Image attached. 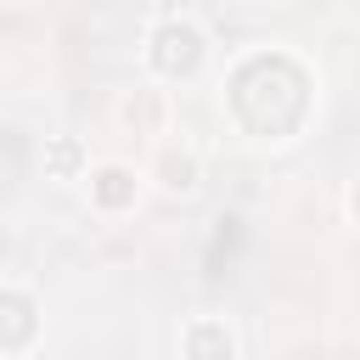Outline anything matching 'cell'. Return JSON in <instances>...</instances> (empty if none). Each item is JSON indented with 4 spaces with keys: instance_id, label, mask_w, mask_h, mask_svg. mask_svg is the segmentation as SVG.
<instances>
[{
    "instance_id": "1",
    "label": "cell",
    "mask_w": 360,
    "mask_h": 360,
    "mask_svg": "<svg viewBox=\"0 0 360 360\" xmlns=\"http://www.w3.org/2000/svg\"><path fill=\"white\" fill-rule=\"evenodd\" d=\"M101 180H107V186H101V197H107V202H118V197H124V186H118V180H124V174H118V169H107V174H101Z\"/></svg>"
}]
</instances>
